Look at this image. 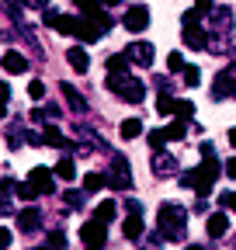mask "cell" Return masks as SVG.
<instances>
[{
  "instance_id": "1",
  "label": "cell",
  "mask_w": 236,
  "mask_h": 250,
  "mask_svg": "<svg viewBox=\"0 0 236 250\" xmlns=\"http://www.w3.org/2000/svg\"><path fill=\"white\" fill-rule=\"evenodd\" d=\"M216 177H219L216 149H212V143H201V164H198V170L184 174V177H181V184H184V188H195L201 198H209V191L216 188Z\"/></svg>"
},
{
  "instance_id": "2",
  "label": "cell",
  "mask_w": 236,
  "mask_h": 250,
  "mask_svg": "<svg viewBox=\"0 0 236 250\" xmlns=\"http://www.w3.org/2000/svg\"><path fill=\"white\" fill-rule=\"evenodd\" d=\"M157 233L163 236V240H184V233H188V215H184V208L181 205H174V202H163L160 208H157Z\"/></svg>"
},
{
  "instance_id": "3",
  "label": "cell",
  "mask_w": 236,
  "mask_h": 250,
  "mask_svg": "<svg viewBox=\"0 0 236 250\" xmlns=\"http://www.w3.org/2000/svg\"><path fill=\"white\" fill-rule=\"evenodd\" d=\"M108 90L118 94V98L129 101V104H139L146 98V83L136 80V77H129V73H108Z\"/></svg>"
},
{
  "instance_id": "4",
  "label": "cell",
  "mask_w": 236,
  "mask_h": 250,
  "mask_svg": "<svg viewBox=\"0 0 236 250\" xmlns=\"http://www.w3.org/2000/svg\"><path fill=\"white\" fill-rule=\"evenodd\" d=\"M181 21H184V42H188V49H205L209 31H205V24H201V14L198 11H184Z\"/></svg>"
},
{
  "instance_id": "5",
  "label": "cell",
  "mask_w": 236,
  "mask_h": 250,
  "mask_svg": "<svg viewBox=\"0 0 236 250\" xmlns=\"http://www.w3.org/2000/svg\"><path fill=\"white\" fill-rule=\"evenodd\" d=\"M104 184H111L115 191H132V167L125 156H111V170L104 174Z\"/></svg>"
},
{
  "instance_id": "6",
  "label": "cell",
  "mask_w": 236,
  "mask_h": 250,
  "mask_svg": "<svg viewBox=\"0 0 236 250\" xmlns=\"http://www.w3.org/2000/svg\"><path fill=\"white\" fill-rule=\"evenodd\" d=\"M80 243L87 247V250H104V243H108V226H101V223H83V229H80Z\"/></svg>"
},
{
  "instance_id": "7",
  "label": "cell",
  "mask_w": 236,
  "mask_h": 250,
  "mask_svg": "<svg viewBox=\"0 0 236 250\" xmlns=\"http://www.w3.org/2000/svg\"><path fill=\"white\" fill-rule=\"evenodd\" d=\"M236 94V62L233 66H226L219 77H216V83H212V98L216 101H226V98H233Z\"/></svg>"
},
{
  "instance_id": "8",
  "label": "cell",
  "mask_w": 236,
  "mask_h": 250,
  "mask_svg": "<svg viewBox=\"0 0 236 250\" xmlns=\"http://www.w3.org/2000/svg\"><path fill=\"white\" fill-rule=\"evenodd\" d=\"M122 24H125V28L132 31V35H139V31H146V28H150V7H146V4H132V7L125 11Z\"/></svg>"
},
{
  "instance_id": "9",
  "label": "cell",
  "mask_w": 236,
  "mask_h": 250,
  "mask_svg": "<svg viewBox=\"0 0 236 250\" xmlns=\"http://www.w3.org/2000/svg\"><path fill=\"white\" fill-rule=\"evenodd\" d=\"M56 174L49 170V167H35L32 174H28V184L35 188V195H52L56 191V181H52Z\"/></svg>"
},
{
  "instance_id": "10",
  "label": "cell",
  "mask_w": 236,
  "mask_h": 250,
  "mask_svg": "<svg viewBox=\"0 0 236 250\" xmlns=\"http://www.w3.org/2000/svg\"><path fill=\"white\" fill-rule=\"evenodd\" d=\"M42 21L49 28H56L59 35H73V24H77V14H63V11H45Z\"/></svg>"
},
{
  "instance_id": "11",
  "label": "cell",
  "mask_w": 236,
  "mask_h": 250,
  "mask_svg": "<svg viewBox=\"0 0 236 250\" xmlns=\"http://www.w3.org/2000/svg\"><path fill=\"white\" fill-rule=\"evenodd\" d=\"M153 45L150 42H129V49H125V59L129 62H139V66H153Z\"/></svg>"
},
{
  "instance_id": "12",
  "label": "cell",
  "mask_w": 236,
  "mask_h": 250,
  "mask_svg": "<svg viewBox=\"0 0 236 250\" xmlns=\"http://www.w3.org/2000/svg\"><path fill=\"white\" fill-rule=\"evenodd\" d=\"M73 35L80 39V42H98L101 35H104V28L101 24H94V21H87L83 14L77 18V24H73Z\"/></svg>"
},
{
  "instance_id": "13",
  "label": "cell",
  "mask_w": 236,
  "mask_h": 250,
  "mask_svg": "<svg viewBox=\"0 0 236 250\" xmlns=\"http://www.w3.org/2000/svg\"><path fill=\"white\" fill-rule=\"evenodd\" d=\"M80 11H83V18H87V21H94V24H101L104 31L111 28V18L104 14V4H101V0H98V4H94V0H83V4H80Z\"/></svg>"
},
{
  "instance_id": "14",
  "label": "cell",
  "mask_w": 236,
  "mask_h": 250,
  "mask_svg": "<svg viewBox=\"0 0 236 250\" xmlns=\"http://www.w3.org/2000/svg\"><path fill=\"white\" fill-rule=\"evenodd\" d=\"M66 62H70L77 73H87V70H91V56H87L83 45H70V49H66Z\"/></svg>"
},
{
  "instance_id": "15",
  "label": "cell",
  "mask_w": 236,
  "mask_h": 250,
  "mask_svg": "<svg viewBox=\"0 0 236 250\" xmlns=\"http://www.w3.org/2000/svg\"><path fill=\"white\" fill-rule=\"evenodd\" d=\"M42 226V212L39 208H21L18 212V229L21 233H32V229H39Z\"/></svg>"
},
{
  "instance_id": "16",
  "label": "cell",
  "mask_w": 236,
  "mask_h": 250,
  "mask_svg": "<svg viewBox=\"0 0 236 250\" xmlns=\"http://www.w3.org/2000/svg\"><path fill=\"white\" fill-rule=\"evenodd\" d=\"M59 90H63V98H66V104H70L73 111H80V115L87 111V101H83V94H80L73 83H66V80H63V83H59Z\"/></svg>"
},
{
  "instance_id": "17",
  "label": "cell",
  "mask_w": 236,
  "mask_h": 250,
  "mask_svg": "<svg viewBox=\"0 0 236 250\" xmlns=\"http://www.w3.org/2000/svg\"><path fill=\"white\" fill-rule=\"evenodd\" d=\"M177 170V160L170 153H163V149H157L153 153V174H160V177H167V174H174Z\"/></svg>"
},
{
  "instance_id": "18",
  "label": "cell",
  "mask_w": 236,
  "mask_h": 250,
  "mask_svg": "<svg viewBox=\"0 0 236 250\" xmlns=\"http://www.w3.org/2000/svg\"><path fill=\"white\" fill-rule=\"evenodd\" d=\"M4 70H7V73H24V70H28V59H24L21 52L7 49V52H4Z\"/></svg>"
},
{
  "instance_id": "19",
  "label": "cell",
  "mask_w": 236,
  "mask_h": 250,
  "mask_svg": "<svg viewBox=\"0 0 236 250\" xmlns=\"http://www.w3.org/2000/svg\"><path fill=\"white\" fill-rule=\"evenodd\" d=\"M39 143H45V146H59V149H66V136L59 132V125H45V132L39 136Z\"/></svg>"
},
{
  "instance_id": "20",
  "label": "cell",
  "mask_w": 236,
  "mask_h": 250,
  "mask_svg": "<svg viewBox=\"0 0 236 250\" xmlns=\"http://www.w3.org/2000/svg\"><path fill=\"white\" fill-rule=\"evenodd\" d=\"M115 215H118V205H115V202L108 198V202H101V205L94 208V223H101V226H108V223H111V219H115Z\"/></svg>"
},
{
  "instance_id": "21",
  "label": "cell",
  "mask_w": 236,
  "mask_h": 250,
  "mask_svg": "<svg viewBox=\"0 0 236 250\" xmlns=\"http://www.w3.org/2000/svg\"><path fill=\"white\" fill-rule=\"evenodd\" d=\"M122 233L129 240H139V233H142V212H129V219L122 223Z\"/></svg>"
},
{
  "instance_id": "22",
  "label": "cell",
  "mask_w": 236,
  "mask_h": 250,
  "mask_svg": "<svg viewBox=\"0 0 236 250\" xmlns=\"http://www.w3.org/2000/svg\"><path fill=\"white\" fill-rule=\"evenodd\" d=\"M229 229V215L226 212H212L209 215V236H222Z\"/></svg>"
},
{
  "instance_id": "23",
  "label": "cell",
  "mask_w": 236,
  "mask_h": 250,
  "mask_svg": "<svg viewBox=\"0 0 236 250\" xmlns=\"http://www.w3.org/2000/svg\"><path fill=\"white\" fill-rule=\"evenodd\" d=\"M188 125H191V122H184V118H174V122L167 125V129H163V136H167V139H177V143H181V139L188 136Z\"/></svg>"
},
{
  "instance_id": "24",
  "label": "cell",
  "mask_w": 236,
  "mask_h": 250,
  "mask_svg": "<svg viewBox=\"0 0 236 250\" xmlns=\"http://www.w3.org/2000/svg\"><path fill=\"white\" fill-rule=\"evenodd\" d=\"M59 181H73L77 177V167H73V160H70V156H63V160H59L56 164V170H52Z\"/></svg>"
},
{
  "instance_id": "25",
  "label": "cell",
  "mask_w": 236,
  "mask_h": 250,
  "mask_svg": "<svg viewBox=\"0 0 236 250\" xmlns=\"http://www.w3.org/2000/svg\"><path fill=\"white\" fill-rule=\"evenodd\" d=\"M118 129H122V139H136V136H142V122L139 118H125Z\"/></svg>"
},
{
  "instance_id": "26",
  "label": "cell",
  "mask_w": 236,
  "mask_h": 250,
  "mask_svg": "<svg viewBox=\"0 0 236 250\" xmlns=\"http://www.w3.org/2000/svg\"><path fill=\"white\" fill-rule=\"evenodd\" d=\"M101 188H104V174H98V170H91V174H87L83 177V191H101Z\"/></svg>"
},
{
  "instance_id": "27",
  "label": "cell",
  "mask_w": 236,
  "mask_h": 250,
  "mask_svg": "<svg viewBox=\"0 0 236 250\" xmlns=\"http://www.w3.org/2000/svg\"><path fill=\"white\" fill-rule=\"evenodd\" d=\"M108 70H111V73H129V59H125V52H122V56H111V59H108Z\"/></svg>"
},
{
  "instance_id": "28",
  "label": "cell",
  "mask_w": 236,
  "mask_h": 250,
  "mask_svg": "<svg viewBox=\"0 0 236 250\" xmlns=\"http://www.w3.org/2000/svg\"><path fill=\"white\" fill-rule=\"evenodd\" d=\"M174 108H177V101L170 98V94H160V101H157V111H160V115H174Z\"/></svg>"
},
{
  "instance_id": "29",
  "label": "cell",
  "mask_w": 236,
  "mask_h": 250,
  "mask_svg": "<svg viewBox=\"0 0 236 250\" xmlns=\"http://www.w3.org/2000/svg\"><path fill=\"white\" fill-rule=\"evenodd\" d=\"M63 205L80 208V205H83V191H73V188H70V191H63Z\"/></svg>"
},
{
  "instance_id": "30",
  "label": "cell",
  "mask_w": 236,
  "mask_h": 250,
  "mask_svg": "<svg viewBox=\"0 0 236 250\" xmlns=\"http://www.w3.org/2000/svg\"><path fill=\"white\" fill-rule=\"evenodd\" d=\"M163 143H167V136H163V129H150V149L157 153V149H163Z\"/></svg>"
},
{
  "instance_id": "31",
  "label": "cell",
  "mask_w": 236,
  "mask_h": 250,
  "mask_svg": "<svg viewBox=\"0 0 236 250\" xmlns=\"http://www.w3.org/2000/svg\"><path fill=\"white\" fill-rule=\"evenodd\" d=\"M184 83H188V87H198V83H201L198 66H184Z\"/></svg>"
},
{
  "instance_id": "32",
  "label": "cell",
  "mask_w": 236,
  "mask_h": 250,
  "mask_svg": "<svg viewBox=\"0 0 236 250\" xmlns=\"http://www.w3.org/2000/svg\"><path fill=\"white\" fill-rule=\"evenodd\" d=\"M174 111H177V118H184V122H188V118L195 115V104H191V101H177V108H174Z\"/></svg>"
},
{
  "instance_id": "33",
  "label": "cell",
  "mask_w": 236,
  "mask_h": 250,
  "mask_svg": "<svg viewBox=\"0 0 236 250\" xmlns=\"http://www.w3.org/2000/svg\"><path fill=\"white\" fill-rule=\"evenodd\" d=\"M167 66H170L174 73H177V70H184V56H181V52H177V49H174V52L167 56Z\"/></svg>"
},
{
  "instance_id": "34",
  "label": "cell",
  "mask_w": 236,
  "mask_h": 250,
  "mask_svg": "<svg viewBox=\"0 0 236 250\" xmlns=\"http://www.w3.org/2000/svg\"><path fill=\"white\" fill-rule=\"evenodd\" d=\"M28 94H32L35 101H42V98H45V83H42V80H32V83H28Z\"/></svg>"
},
{
  "instance_id": "35",
  "label": "cell",
  "mask_w": 236,
  "mask_h": 250,
  "mask_svg": "<svg viewBox=\"0 0 236 250\" xmlns=\"http://www.w3.org/2000/svg\"><path fill=\"white\" fill-rule=\"evenodd\" d=\"M219 205H222V208H233V212H236V191H222V195H219Z\"/></svg>"
},
{
  "instance_id": "36",
  "label": "cell",
  "mask_w": 236,
  "mask_h": 250,
  "mask_svg": "<svg viewBox=\"0 0 236 250\" xmlns=\"http://www.w3.org/2000/svg\"><path fill=\"white\" fill-rule=\"evenodd\" d=\"M14 191H18L24 202H32V198H35V188H32V184H14Z\"/></svg>"
},
{
  "instance_id": "37",
  "label": "cell",
  "mask_w": 236,
  "mask_h": 250,
  "mask_svg": "<svg viewBox=\"0 0 236 250\" xmlns=\"http://www.w3.org/2000/svg\"><path fill=\"white\" fill-rule=\"evenodd\" d=\"M49 243H52L56 250H63V247H66V236H63V233L56 229V233H49Z\"/></svg>"
},
{
  "instance_id": "38",
  "label": "cell",
  "mask_w": 236,
  "mask_h": 250,
  "mask_svg": "<svg viewBox=\"0 0 236 250\" xmlns=\"http://www.w3.org/2000/svg\"><path fill=\"white\" fill-rule=\"evenodd\" d=\"M11 240H14V236H11V229L0 226V250H7V247H11Z\"/></svg>"
},
{
  "instance_id": "39",
  "label": "cell",
  "mask_w": 236,
  "mask_h": 250,
  "mask_svg": "<svg viewBox=\"0 0 236 250\" xmlns=\"http://www.w3.org/2000/svg\"><path fill=\"white\" fill-rule=\"evenodd\" d=\"M195 11L198 14H209L212 11V0H195Z\"/></svg>"
},
{
  "instance_id": "40",
  "label": "cell",
  "mask_w": 236,
  "mask_h": 250,
  "mask_svg": "<svg viewBox=\"0 0 236 250\" xmlns=\"http://www.w3.org/2000/svg\"><path fill=\"white\" fill-rule=\"evenodd\" d=\"M7 101H11V87L0 80V104H7Z\"/></svg>"
},
{
  "instance_id": "41",
  "label": "cell",
  "mask_w": 236,
  "mask_h": 250,
  "mask_svg": "<svg viewBox=\"0 0 236 250\" xmlns=\"http://www.w3.org/2000/svg\"><path fill=\"white\" fill-rule=\"evenodd\" d=\"M7 212H11V202H7L4 191H0V215H7Z\"/></svg>"
},
{
  "instance_id": "42",
  "label": "cell",
  "mask_w": 236,
  "mask_h": 250,
  "mask_svg": "<svg viewBox=\"0 0 236 250\" xmlns=\"http://www.w3.org/2000/svg\"><path fill=\"white\" fill-rule=\"evenodd\" d=\"M226 174L236 177V156H229V160H226Z\"/></svg>"
},
{
  "instance_id": "43",
  "label": "cell",
  "mask_w": 236,
  "mask_h": 250,
  "mask_svg": "<svg viewBox=\"0 0 236 250\" xmlns=\"http://www.w3.org/2000/svg\"><path fill=\"white\" fill-rule=\"evenodd\" d=\"M24 4L32 7V11H39V7H45V4H49V0H24Z\"/></svg>"
},
{
  "instance_id": "44",
  "label": "cell",
  "mask_w": 236,
  "mask_h": 250,
  "mask_svg": "<svg viewBox=\"0 0 236 250\" xmlns=\"http://www.w3.org/2000/svg\"><path fill=\"white\" fill-rule=\"evenodd\" d=\"M229 146H236V129H229Z\"/></svg>"
},
{
  "instance_id": "45",
  "label": "cell",
  "mask_w": 236,
  "mask_h": 250,
  "mask_svg": "<svg viewBox=\"0 0 236 250\" xmlns=\"http://www.w3.org/2000/svg\"><path fill=\"white\" fill-rule=\"evenodd\" d=\"M184 250H201V247H198V243H188V247H184Z\"/></svg>"
},
{
  "instance_id": "46",
  "label": "cell",
  "mask_w": 236,
  "mask_h": 250,
  "mask_svg": "<svg viewBox=\"0 0 236 250\" xmlns=\"http://www.w3.org/2000/svg\"><path fill=\"white\" fill-rule=\"evenodd\" d=\"M101 4H104V7H111V4H118V0H101Z\"/></svg>"
},
{
  "instance_id": "47",
  "label": "cell",
  "mask_w": 236,
  "mask_h": 250,
  "mask_svg": "<svg viewBox=\"0 0 236 250\" xmlns=\"http://www.w3.org/2000/svg\"><path fill=\"white\" fill-rule=\"evenodd\" d=\"M4 115H7V104H0V118H4Z\"/></svg>"
},
{
  "instance_id": "48",
  "label": "cell",
  "mask_w": 236,
  "mask_h": 250,
  "mask_svg": "<svg viewBox=\"0 0 236 250\" xmlns=\"http://www.w3.org/2000/svg\"><path fill=\"white\" fill-rule=\"evenodd\" d=\"M32 250H45V247H32Z\"/></svg>"
},
{
  "instance_id": "49",
  "label": "cell",
  "mask_w": 236,
  "mask_h": 250,
  "mask_svg": "<svg viewBox=\"0 0 236 250\" xmlns=\"http://www.w3.org/2000/svg\"><path fill=\"white\" fill-rule=\"evenodd\" d=\"M73 4H83V0H73Z\"/></svg>"
},
{
  "instance_id": "50",
  "label": "cell",
  "mask_w": 236,
  "mask_h": 250,
  "mask_svg": "<svg viewBox=\"0 0 236 250\" xmlns=\"http://www.w3.org/2000/svg\"><path fill=\"white\" fill-rule=\"evenodd\" d=\"M233 240H236V236H233Z\"/></svg>"
}]
</instances>
